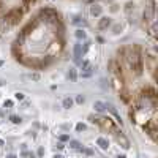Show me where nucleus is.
I'll return each instance as SVG.
<instances>
[{"mask_svg":"<svg viewBox=\"0 0 158 158\" xmlns=\"http://www.w3.org/2000/svg\"><path fill=\"white\" fill-rule=\"evenodd\" d=\"M127 62H128V67L130 70L133 71L135 74H142V70H144V63H142V57H141V49L138 46H133L130 48L127 56H125Z\"/></svg>","mask_w":158,"mask_h":158,"instance_id":"f257e3e1","label":"nucleus"},{"mask_svg":"<svg viewBox=\"0 0 158 158\" xmlns=\"http://www.w3.org/2000/svg\"><path fill=\"white\" fill-rule=\"evenodd\" d=\"M38 18H43V21L49 22V24H57L59 19V13L54 8H41L38 13Z\"/></svg>","mask_w":158,"mask_h":158,"instance_id":"f03ea898","label":"nucleus"},{"mask_svg":"<svg viewBox=\"0 0 158 158\" xmlns=\"http://www.w3.org/2000/svg\"><path fill=\"white\" fill-rule=\"evenodd\" d=\"M22 19V10L21 8H11L6 15H5V18H3V21L10 25H16V24H19V21Z\"/></svg>","mask_w":158,"mask_h":158,"instance_id":"7ed1b4c3","label":"nucleus"},{"mask_svg":"<svg viewBox=\"0 0 158 158\" xmlns=\"http://www.w3.org/2000/svg\"><path fill=\"white\" fill-rule=\"evenodd\" d=\"M144 131L155 141L156 139V122H155V118H150V120H147L146 123H144Z\"/></svg>","mask_w":158,"mask_h":158,"instance_id":"20e7f679","label":"nucleus"},{"mask_svg":"<svg viewBox=\"0 0 158 158\" xmlns=\"http://www.w3.org/2000/svg\"><path fill=\"white\" fill-rule=\"evenodd\" d=\"M109 70H111L112 74L122 77V63H120V60H118V59H114V60L109 62Z\"/></svg>","mask_w":158,"mask_h":158,"instance_id":"39448f33","label":"nucleus"},{"mask_svg":"<svg viewBox=\"0 0 158 158\" xmlns=\"http://www.w3.org/2000/svg\"><path fill=\"white\" fill-rule=\"evenodd\" d=\"M141 94H142V98H149V100H153V98H156V90H155L153 87H150V85L144 87Z\"/></svg>","mask_w":158,"mask_h":158,"instance_id":"423d86ee","label":"nucleus"},{"mask_svg":"<svg viewBox=\"0 0 158 158\" xmlns=\"http://www.w3.org/2000/svg\"><path fill=\"white\" fill-rule=\"evenodd\" d=\"M36 25H38V18H36V19H33V21H30V22H29V24H27V25H25V27L22 29V32H21V33H22L24 36L30 35V33L35 30V27H36Z\"/></svg>","mask_w":158,"mask_h":158,"instance_id":"0eeeda50","label":"nucleus"},{"mask_svg":"<svg viewBox=\"0 0 158 158\" xmlns=\"http://www.w3.org/2000/svg\"><path fill=\"white\" fill-rule=\"evenodd\" d=\"M115 139H117V142L120 144L123 149H130V141L127 139L125 135H122V131H117V133H115Z\"/></svg>","mask_w":158,"mask_h":158,"instance_id":"6e6552de","label":"nucleus"},{"mask_svg":"<svg viewBox=\"0 0 158 158\" xmlns=\"http://www.w3.org/2000/svg\"><path fill=\"white\" fill-rule=\"evenodd\" d=\"M82 44L81 43H76L74 44V62L76 63H81V57H82Z\"/></svg>","mask_w":158,"mask_h":158,"instance_id":"1a4fd4ad","label":"nucleus"},{"mask_svg":"<svg viewBox=\"0 0 158 158\" xmlns=\"http://www.w3.org/2000/svg\"><path fill=\"white\" fill-rule=\"evenodd\" d=\"M111 24H112L111 18L104 16V18H101V19L98 21V29H100V30H106L108 27H111Z\"/></svg>","mask_w":158,"mask_h":158,"instance_id":"9d476101","label":"nucleus"},{"mask_svg":"<svg viewBox=\"0 0 158 158\" xmlns=\"http://www.w3.org/2000/svg\"><path fill=\"white\" fill-rule=\"evenodd\" d=\"M101 13H103V8L100 6V5H92L90 6V15L92 16H101Z\"/></svg>","mask_w":158,"mask_h":158,"instance_id":"9b49d317","label":"nucleus"},{"mask_svg":"<svg viewBox=\"0 0 158 158\" xmlns=\"http://www.w3.org/2000/svg\"><path fill=\"white\" fill-rule=\"evenodd\" d=\"M97 144H98L103 150H108V147H109V142H108L106 138H98V139H97Z\"/></svg>","mask_w":158,"mask_h":158,"instance_id":"f8f14e48","label":"nucleus"},{"mask_svg":"<svg viewBox=\"0 0 158 158\" xmlns=\"http://www.w3.org/2000/svg\"><path fill=\"white\" fill-rule=\"evenodd\" d=\"M94 109L97 112H103L104 109H106V103H103V101H95L94 103Z\"/></svg>","mask_w":158,"mask_h":158,"instance_id":"ddd939ff","label":"nucleus"},{"mask_svg":"<svg viewBox=\"0 0 158 158\" xmlns=\"http://www.w3.org/2000/svg\"><path fill=\"white\" fill-rule=\"evenodd\" d=\"M106 108H108V109H109V111L112 112V115H114V117L117 118V122H122V120H120V115H118V112H117V109H115V108L112 106V104H106Z\"/></svg>","mask_w":158,"mask_h":158,"instance_id":"4468645a","label":"nucleus"},{"mask_svg":"<svg viewBox=\"0 0 158 158\" xmlns=\"http://www.w3.org/2000/svg\"><path fill=\"white\" fill-rule=\"evenodd\" d=\"M67 77L70 79V81H71V82H74V81H76V79H77V74H76V70H74V68H70V71L67 73Z\"/></svg>","mask_w":158,"mask_h":158,"instance_id":"2eb2a0df","label":"nucleus"},{"mask_svg":"<svg viewBox=\"0 0 158 158\" xmlns=\"http://www.w3.org/2000/svg\"><path fill=\"white\" fill-rule=\"evenodd\" d=\"M63 108L65 109H71V106H73V98H70V97H67V98H65L63 100Z\"/></svg>","mask_w":158,"mask_h":158,"instance_id":"dca6fc26","label":"nucleus"},{"mask_svg":"<svg viewBox=\"0 0 158 158\" xmlns=\"http://www.w3.org/2000/svg\"><path fill=\"white\" fill-rule=\"evenodd\" d=\"M74 35H76V38H77V40H85V36H87V35H85V32H84L82 29H77V30L74 32Z\"/></svg>","mask_w":158,"mask_h":158,"instance_id":"f3484780","label":"nucleus"},{"mask_svg":"<svg viewBox=\"0 0 158 158\" xmlns=\"http://www.w3.org/2000/svg\"><path fill=\"white\" fill-rule=\"evenodd\" d=\"M24 41H25V36H24L22 33H19V35H18V38H16V41H15V44L21 48V46L24 44Z\"/></svg>","mask_w":158,"mask_h":158,"instance_id":"a211bd4d","label":"nucleus"},{"mask_svg":"<svg viewBox=\"0 0 158 158\" xmlns=\"http://www.w3.org/2000/svg\"><path fill=\"white\" fill-rule=\"evenodd\" d=\"M73 24H77V25H79V24L87 25V22H85V21H84V18H81V16H74V18H73Z\"/></svg>","mask_w":158,"mask_h":158,"instance_id":"6ab92c4d","label":"nucleus"},{"mask_svg":"<svg viewBox=\"0 0 158 158\" xmlns=\"http://www.w3.org/2000/svg\"><path fill=\"white\" fill-rule=\"evenodd\" d=\"M21 156H22V158H36V155H35L33 152H27V150H24Z\"/></svg>","mask_w":158,"mask_h":158,"instance_id":"aec40b11","label":"nucleus"},{"mask_svg":"<svg viewBox=\"0 0 158 158\" xmlns=\"http://www.w3.org/2000/svg\"><path fill=\"white\" fill-rule=\"evenodd\" d=\"M10 120H11L13 123H15V125H19L22 118H21V117H18V115H11V117H10Z\"/></svg>","mask_w":158,"mask_h":158,"instance_id":"412c9836","label":"nucleus"},{"mask_svg":"<svg viewBox=\"0 0 158 158\" xmlns=\"http://www.w3.org/2000/svg\"><path fill=\"white\" fill-rule=\"evenodd\" d=\"M35 2H36V0H22V5H24V8H29V6H32Z\"/></svg>","mask_w":158,"mask_h":158,"instance_id":"4be33fe9","label":"nucleus"},{"mask_svg":"<svg viewBox=\"0 0 158 158\" xmlns=\"http://www.w3.org/2000/svg\"><path fill=\"white\" fill-rule=\"evenodd\" d=\"M70 146H71L73 149H76V150H79V149H81V144H79L77 141H70Z\"/></svg>","mask_w":158,"mask_h":158,"instance_id":"5701e85b","label":"nucleus"},{"mask_svg":"<svg viewBox=\"0 0 158 158\" xmlns=\"http://www.w3.org/2000/svg\"><path fill=\"white\" fill-rule=\"evenodd\" d=\"M133 8H135V3H133V2H128V3L125 5V11H127V13H130Z\"/></svg>","mask_w":158,"mask_h":158,"instance_id":"b1692460","label":"nucleus"},{"mask_svg":"<svg viewBox=\"0 0 158 158\" xmlns=\"http://www.w3.org/2000/svg\"><path fill=\"white\" fill-rule=\"evenodd\" d=\"M84 101H85V98H84L82 95H76V103H77V104H82Z\"/></svg>","mask_w":158,"mask_h":158,"instance_id":"393cba45","label":"nucleus"},{"mask_svg":"<svg viewBox=\"0 0 158 158\" xmlns=\"http://www.w3.org/2000/svg\"><path fill=\"white\" fill-rule=\"evenodd\" d=\"M90 44H92L90 41H85V43H84V48H82V54H85V52L89 51V48H90Z\"/></svg>","mask_w":158,"mask_h":158,"instance_id":"a878e982","label":"nucleus"},{"mask_svg":"<svg viewBox=\"0 0 158 158\" xmlns=\"http://www.w3.org/2000/svg\"><path fill=\"white\" fill-rule=\"evenodd\" d=\"M60 142H65V141H70V136L68 135H60Z\"/></svg>","mask_w":158,"mask_h":158,"instance_id":"bb28decb","label":"nucleus"},{"mask_svg":"<svg viewBox=\"0 0 158 158\" xmlns=\"http://www.w3.org/2000/svg\"><path fill=\"white\" fill-rule=\"evenodd\" d=\"M29 77L33 79V81H38V79H40V74H38V73H32V74H29Z\"/></svg>","mask_w":158,"mask_h":158,"instance_id":"cd10ccee","label":"nucleus"},{"mask_svg":"<svg viewBox=\"0 0 158 158\" xmlns=\"http://www.w3.org/2000/svg\"><path fill=\"white\" fill-rule=\"evenodd\" d=\"M76 130H77V131H84V130H85V125H84V123H77V125H76Z\"/></svg>","mask_w":158,"mask_h":158,"instance_id":"c85d7f7f","label":"nucleus"},{"mask_svg":"<svg viewBox=\"0 0 158 158\" xmlns=\"http://www.w3.org/2000/svg\"><path fill=\"white\" fill-rule=\"evenodd\" d=\"M150 33L155 36L156 35V24H152V27H150Z\"/></svg>","mask_w":158,"mask_h":158,"instance_id":"c756f323","label":"nucleus"},{"mask_svg":"<svg viewBox=\"0 0 158 158\" xmlns=\"http://www.w3.org/2000/svg\"><path fill=\"white\" fill-rule=\"evenodd\" d=\"M122 30V25L120 24H117V25H114V33H118V32H120Z\"/></svg>","mask_w":158,"mask_h":158,"instance_id":"7c9ffc66","label":"nucleus"},{"mask_svg":"<svg viewBox=\"0 0 158 158\" xmlns=\"http://www.w3.org/2000/svg\"><path fill=\"white\" fill-rule=\"evenodd\" d=\"M3 106H5V108H11V106H13V101H11V100H6V101L3 103Z\"/></svg>","mask_w":158,"mask_h":158,"instance_id":"2f4dec72","label":"nucleus"},{"mask_svg":"<svg viewBox=\"0 0 158 158\" xmlns=\"http://www.w3.org/2000/svg\"><path fill=\"white\" fill-rule=\"evenodd\" d=\"M15 97H16V100H24V94H21V92H18Z\"/></svg>","mask_w":158,"mask_h":158,"instance_id":"473e14b6","label":"nucleus"},{"mask_svg":"<svg viewBox=\"0 0 158 158\" xmlns=\"http://www.w3.org/2000/svg\"><path fill=\"white\" fill-rule=\"evenodd\" d=\"M92 73H85V71H81V77H90Z\"/></svg>","mask_w":158,"mask_h":158,"instance_id":"72a5a7b5","label":"nucleus"},{"mask_svg":"<svg viewBox=\"0 0 158 158\" xmlns=\"http://www.w3.org/2000/svg\"><path fill=\"white\" fill-rule=\"evenodd\" d=\"M44 155V149H38V156H43Z\"/></svg>","mask_w":158,"mask_h":158,"instance_id":"f704fd0d","label":"nucleus"},{"mask_svg":"<svg viewBox=\"0 0 158 158\" xmlns=\"http://www.w3.org/2000/svg\"><path fill=\"white\" fill-rule=\"evenodd\" d=\"M63 147H65L63 142H59V144H57V149H63Z\"/></svg>","mask_w":158,"mask_h":158,"instance_id":"c9c22d12","label":"nucleus"},{"mask_svg":"<svg viewBox=\"0 0 158 158\" xmlns=\"http://www.w3.org/2000/svg\"><path fill=\"white\" fill-rule=\"evenodd\" d=\"M6 158H18L16 155H10V156H6Z\"/></svg>","mask_w":158,"mask_h":158,"instance_id":"e433bc0d","label":"nucleus"},{"mask_svg":"<svg viewBox=\"0 0 158 158\" xmlns=\"http://www.w3.org/2000/svg\"><path fill=\"white\" fill-rule=\"evenodd\" d=\"M54 158H63L62 155H54Z\"/></svg>","mask_w":158,"mask_h":158,"instance_id":"4c0bfd02","label":"nucleus"},{"mask_svg":"<svg viewBox=\"0 0 158 158\" xmlns=\"http://www.w3.org/2000/svg\"><path fill=\"white\" fill-rule=\"evenodd\" d=\"M3 144H5V142H3L2 139H0V147H2V146H3Z\"/></svg>","mask_w":158,"mask_h":158,"instance_id":"58836bf2","label":"nucleus"},{"mask_svg":"<svg viewBox=\"0 0 158 158\" xmlns=\"http://www.w3.org/2000/svg\"><path fill=\"white\" fill-rule=\"evenodd\" d=\"M2 6H3V2H2V0H0V10H2Z\"/></svg>","mask_w":158,"mask_h":158,"instance_id":"ea45409f","label":"nucleus"},{"mask_svg":"<svg viewBox=\"0 0 158 158\" xmlns=\"http://www.w3.org/2000/svg\"><path fill=\"white\" fill-rule=\"evenodd\" d=\"M117 158H127V156H125V155H118Z\"/></svg>","mask_w":158,"mask_h":158,"instance_id":"a19ab883","label":"nucleus"},{"mask_svg":"<svg viewBox=\"0 0 158 158\" xmlns=\"http://www.w3.org/2000/svg\"><path fill=\"white\" fill-rule=\"evenodd\" d=\"M3 63H5L3 60H0V67H3Z\"/></svg>","mask_w":158,"mask_h":158,"instance_id":"79ce46f5","label":"nucleus"},{"mask_svg":"<svg viewBox=\"0 0 158 158\" xmlns=\"http://www.w3.org/2000/svg\"><path fill=\"white\" fill-rule=\"evenodd\" d=\"M89 2H97V0H89Z\"/></svg>","mask_w":158,"mask_h":158,"instance_id":"37998d69","label":"nucleus"},{"mask_svg":"<svg viewBox=\"0 0 158 158\" xmlns=\"http://www.w3.org/2000/svg\"><path fill=\"white\" fill-rule=\"evenodd\" d=\"M142 158H147V156H142Z\"/></svg>","mask_w":158,"mask_h":158,"instance_id":"c03bdc74","label":"nucleus"}]
</instances>
